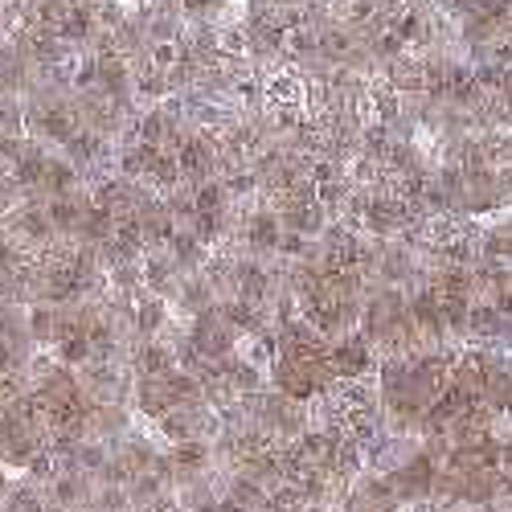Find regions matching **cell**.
I'll list each match as a JSON object with an SVG mask.
<instances>
[]
</instances>
